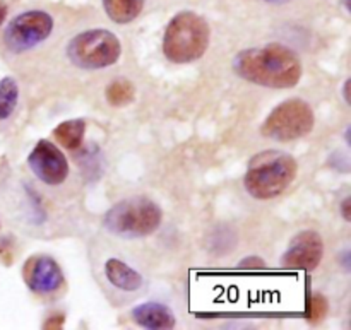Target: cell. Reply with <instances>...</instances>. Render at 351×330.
Instances as JSON below:
<instances>
[{
    "label": "cell",
    "mask_w": 351,
    "mask_h": 330,
    "mask_svg": "<svg viewBox=\"0 0 351 330\" xmlns=\"http://www.w3.org/2000/svg\"><path fill=\"white\" fill-rule=\"evenodd\" d=\"M233 71L243 81L271 89H290L300 82L304 65L297 51L281 43L247 48L233 60Z\"/></svg>",
    "instance_id": "obj_1"
},
{
    "label": "cell",
    "mask_w": 351,
    "mask_h": 330,
    "mask_svg": "<svg viewBox=\"0 0 351 330\" xmlns=\"http://www.w3.org/2000/svg\"><path fill=\"white\" fill-rule=\"evenodd\" d=\"M298 164L293 156L276 149H267L250 160L243 185L250 197L257 201L276 199L293 183Z\"/></svg>",
    "instance_id": "obj_2"
},
{
    "label": "cell",
    "mask_w": 351,
    "mask_h": 330,
    "mask_svg": "<svg viewBox=\"0 0 351 330\" xmlns=\"http://www.w3.org/2000/svg\"><path fill=\"white\" fill-rule=\"evenodd\" d=\"M211 29L208 21L197 12L182 10L171 17L165 29L163 55L171 64H192L208 51Z\"/></svg>",
    "instance_id": "obj_3"
},
{
    "label": "cell",
    "mask_w": 351,
    "mask_h": 330,
    "mask_svg": "<svg viewBox=\"0 0 351 330\" xmlns=\"http://www.w3.org/2000/svg\"><path fill=\"white\" fill-rule=\"evenodd\" d=\"M161 207L146 197H130L117 202L103 218V226L112 235L125 240L146 238L161 226Z\"/></svg>",
    "instance_id": "obj_4"
},
{
    "label": "cell",
    "mask_w": 351,
    "mask_h": 330,
    "mask_svg": "<svg viewBox=\"0 0 351 330\" xmlns=\"http://www.w3.org/2000/svg\"><path fill=\"white\" fill-rule=\"evenodd\" d=\"M122 55V43L108 29H88L71 40L67 57L75 67L99 71L115 65Z\"/></svg>",
    "instance_id": "obj_5"
},
{
    "label": "cell",
    "mask_w": 351,
    "mask_h": 330,
    "mask_svg": "<svg viewBox=\"0 0 351 330\" xmlns=\"http://www.w3.org/2000/svg\"><path fill=\"white\" fill-rule=\"evenodd\" d=\"M315 115L312 106L300 98L280 103L264 120L261 134L276 142H291L314 130Z\"/></svg>",
    "instance_id": "obj_6"
},
{
    "label": "cell",
    "mask_w": 351,
    "mask_h": 330,
    "mask_svg": "<svg viewBox=\"0 0 351 330\" xmlns=\"http://www.w3.org/2000/svg\"><path fill=\"white\" fill-rule=\"evenodd\" d=\"M53 31V19L45 10H26L9 23L3 43L12 53H23L43 43Z\"/></svg>",
    "instance_id": "obj_7"
},
{
    "label": "cell",
    "mask_w": 351,
    "mask_h": 330,
    "mask_svg": "<svg viewBox=\"0 0 351 330\" xmlns=\"http://www.w3.org/2000/svg\"><path fill=\"white\" fill-rule=\"evenodd\" d=\"M27 164L34 177L45 185L57 187L69 177V161L51 140L41 139L27 156Z\"/></svg>",
    "instance_id": "obj_8"
},
{
    "label": "cell",
    "mask_w": 351,
    "mask_h": 330,
    "mask_svg": "<svg viewBox=\"0 0 351 330\" xmlns=\"http://www.w3.org/2000/svg\"><path fill=\"white\" fill-rule=\"evenodd\" d=\"M324 257V242L314 229H304L291 238L287 252L281 257V267L312 272Z\"/></svg>",
    "instance_id": "obj_9"
},
{
    "label": "cell",
    "mask_w": 351,
    "mask_h": 330,
    "mask_svg": "<svg viewBox=\"0 0 351 330\" xmlns=\"http://www.w3.org/2000/svg\"><path fill=\"white\" fill-rule=\"evenodd\" d=\"M23 279L36 294H53L65 284L64 270L50 255H31L23 266Z\"/></svg>",
    "instance_id": "obj_10"
},
{
    "label": "cell",
    "mask_w": 351,
    "mask_h": 330,
    "mask_svg": "<svg viewBox=\"0 0 351 330\" xmlns=\"http://www.w3.org/2000/svg\"><path fill=\"white\" fill-rule=\"evenodd\" d=\"M132 320L139 327L149 330H168L173 329L177 324L173 312L167 305L158 303V301H149V303H143L134 308Z\"/></svg>",
    "instance_id": "obj_11"
},
{
    "label": "cell",
    "mask_w": 351,
    "mask_h": 330,
    "mask_svg": "<svg viewBox=\"0 0 351 330\" xmlns=\"http://www.w3.org/2000/svg\"><path fill=\"white\" fill-rule=\"evenodd\" d=\"M105 277L113 288L125 293H134L143 288L144 279L136 269L119 259H108L105 264Z\"/></svg>",
    "instance_id": "obj_12"
},
{
    "label": "cell",
    "mask_w": 351,
    "mask_h": 330,
    "mask_svg": "<svg viewBox=\"0 0 351 330\" xmlns=\"http://www.w3.org/2000/svg\"><path fill=\"white\" fill-rule=\"evenodd\" d=\"M86 134V122L82 118H72L65 120V122L58 123L53 129L51 136L55 137L62 147L69 151H77L82 146Z\"/></svg>",
    "instance_id": "obj_13"
},
{
    "label": "cell",
    "mask_w": 351,
    "mask_h": 330,
    "mask_svg": "<svg viewBox=\"0 0 351 330\" xmlns=\"http://www.w3.org/2000/svg\"><path fill=\"white\" fill-rule=\"evenodd\" d=\"M103 9L113 23L129 24L143 12L144 0H103Z\"/></svg>",
    "instance_id": "obj_14"
},
{
    "label": "cell",
    "mask_w": 351,
    "mask_h": 330,
    "mask_svg": "<svg viewBox=\"0 0 351 330\" xmlns=\"http://www.w3.org/2000/svg\"><path fill=\"white\" fill-rule=\"evenodd\" d=\"M106 101L113 106V108H122V106L130 105L136 98V88H134L132 81L125 77L113 79L108 84L105 91Z\"/></svg>",
    "instance_id": "obj_15"
},
{
    "label": "cell",
    "mask_w": 351,
    "mask_h": 330,
    "mask_svg": "<svg viewBox=\"0 0 351 330\" xmlns=\"http://www.w3.org/2000/svg\"><path fill=\"white\" fill-rule=\"evenodd\" d=\"M19 103V84L14 77L0 79V122L9 118Z\"/></svg>",
    "instance_id": "obj_16"
},
{
    "label": "cell",
    "mask_w": 351,
    "mask_h": 330,
    "mask_svg": "<svg viewBox=\"0 0 351 330\" xmlns=\"http://www.w3.org/2000/svg\"><path fill=\"white\" fill-rule=\"evenodd\" d=\"M307 315L312 324H319L321 320H324L328 315V300L322 294H312V298L308 300Z\"/></svg>",
    "instance_id": "obj_17"
},
{
    "label": "cell",
    "mask_w": 351,
    "mask_h": 330,
    "mask_svg": "<svg viewBox=\"0 0 351 330\" xmlns=\"http://www.w3.org/2000/svg\"><path fill=\"white\" fill-rule=\"evenodd\" d=\"M240 269H264L266 267V264L263 262V259H259V257H247V259H243L242 262L239 264Z\"/></svg>",
    "instance_id": "obj_18"
},
{
    "label": "cell",
    "mask_w": 351,
    "mask_h": 330,
    "mask_svg": "<svg viewBox=\"0 0 351 330\" xmlns=\"http://www.w3.org/2000/svg\"><path fill=\"white\" fill-rule=\"evenodd\" d=\"M65 324V315L64 314H55L50 315L47 322L43 324V329H62V325Z\"/></svg>",
    "instance_id": "obj_19"
},
{
    "label": "cell",
    "mask_w": 351,
    "mask_h": 330,
    "mask_svg": "<svg viewBox=\"0 0 351 330\" xmlns=\"http://www.w3.org/2000/svg\"><path fill=\"white\" fill-rule=\"evenodd\" d=\"M350 207H351V199L346 197L345 201L341 202V214H343V219H345V221H351Z\"/></svg>",
    "instance_id": "obj_20"
},
{
    "label": "cell",
    "mask_w": 351,
    "mask_h": 330,
    "mask_svg": "<svg viewBox=\"0 0 351 330\" xmlns=\"http://www.w3.org/2000/svg\"><path fill=\"white\" fill-rule=\"evenodd\" d=\"M7 3L3 2V0H0V27H2V24L5 23V17H7Z\"/></svg>",
    "instance_id": "obj_21"
},
{
    "label": "cell",
    "mask_w": 351,
    "mask_h": 330,
    "mask_svg": "<svg viewBox=\"0 0 351 330\" xmlns=\"http://www.w3.org/2000/svg\"><path fill=\"white\" fill-rule=\"evenodd\" d=\"M350 79H346V81H345V89H343V94H345V101L346 103H348V105H350V96H348V88H350Z\"/></svg>",
    "instance_id": "obj_22"
},
{
    "label": "cell",
    "mask_w": 351,
    "mask_h": 330,
    "mask_svg": "<svg viewBox=\"0 0 351 330\" xmlns=\"http://www.w3.org/2000/svg\"><path fill=\"white\" fill-rule=\"evenodd\" d=\"M264 2H269V3H287L290 0H264Z\"/></svg>",
    "instance_id": "obj_23"
}]
</instances>
